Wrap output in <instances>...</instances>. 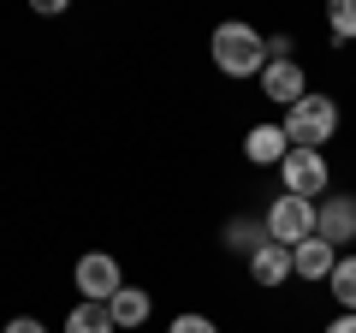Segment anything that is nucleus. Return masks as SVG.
<instances>
[{"label": "nucleus", "mask_w": 356, "mask_h": 333, "mask_svg": "<svg viewBox=\"0 0 356 333\" xmlns=\"http://www.w3.org/2000/svg\"><path fill=\"white\" fill-rule=\"evenodd\" d=\"M208 60H214V72L232 77V84L261 77V65H267V36H261L255 24H243V18H226V24H214V36H208Z\"/></svg>", "instance_id": "nucleus-1"}, {"label": "nucleus", "mask_w": 356, "mask_h": 333, "mask_svg": "<svg viewBox=\"0 0 356 333\" xmlns=\"http://www.w3.org/2000/svg\"><path fill=\"white\" fill-rule=\"evenodd\" d=\"M280 125H285V143H291V149H321L327 155V143L339 137V125H344V107H339V95L309 90L303 102H291L280 114Z\"/></svg>", "instance_id": "nucleus-2"}, {"label": "nucleus", "mask_w": 356, "mask_h": 333, "mask_svg": "<svg viewBox=\"0 0 356 333\" xmlns=\"http://www.w3.org/2000/svg\"><path fill=\"white\" fill-rule=\"evenodd\" d=\"M280 185L285 196H303V203H321V196L332 191V161L321 149H291L280 161Z\"/></svg>", "instance_id": "nucleus-3"}, {"label": "nucleus", "mask_w": 356, "mask_h": 333, "mask_svg": "<svg viewBox=\"0 0 356 333\" xmlns=\"http://www.w3.org/2000/svg\"><path fill=\"white\" fill-rule=\"evenodd\" d=\"M261 226L273 244H285V250H297V244L315 238V203H303V196H273V203L261 208Z\"/></svg>", "instance_id": "nucleus-4"}, {"label": "nucleus", "mask_w": 356, "mask_h": 333, "mask_svg": "<svg viewBox=\"0 0 356 333\" xmlns=\"http://www.w3.org/2000/svg\"><path fill=\"white\" fill-rule=\"evenodd\" d=\"M72 286L83 304H107V297L125 286V268H119L113 250H83V256L72 262Z\"/></svg>", "instance_id": "nucleus-5"}, {"label": "nucleus", "mask_w": 356, "mask_h": 333, "mask_svg": "<svg viewBox=\"0 0 356 333\" xmlns=\"http://www.w3.org/2000/svg\"><path fill=\"white\" fill-rule=\"evenodd\" d=\"M315 238L332 244L339 256L356 244V191H327L315 203Z\"/></svg>", "instance_id": "nucleus-6"}, {"label": "nucleus", "mask_w": 356, "mask_h": 333, "mask_svg": "<svg viewBox=\"0 0 356 333\" xmlns=\"http://www.w3.org/2000/svg\"><path fill=\"white\" fill-rule=\"evenodd\" d=\"M255 84H261V102H273L280 114H285L291 102H303V95H309V72H303V60H267Z\"/></svg>", "instance_id": "nucleus-7"}, {"label": "nucleus", "mask_w": 356, "mask_h": 333, "mask_svg": "<svg viewBox=\"0 0 356 333\" xmlns=\"http://www.w3.org/2000/svg\"><path fill=\"white\" fill-rule=\"evenodd\" d=\"M285 155H291V143H285L280 119H261V125L243 131V161H250V166H280Z\"/></svg>", "instance_id": "nucleus-8"}, {"label": "nucleus", "mask_w": 356, "mask_h": 333, "mask_svg": "<svg viewBox=\"0 0 356 333\" xmlns=\"http://www.w3.org/2000/svg\"><path fill=\"white\" fill-rule=\"evenodd\" d=\"M243 274H250V286H261V292H280V286L291 280V250L267 238L261 250H255V256L243 262Z\"/></svg>", "instance_id": "nucleus-9"}, {"label": "nucleus", "mask_w": 356, "mask_h": 333, "mask_svg": "<svg viewBox=\"0 0 356 333\" xmlns=\"http://www.w3.org/2000/svg\"><path fill=\"white\" fill-rule=\"evenodd\" d=\"M332 268H339V250L321 244V238H309V244H297V250H291V280H303V286H327Z\"/></svg>", "instance_id": "nucleus-10"}, {"label": "nucleus", "mask_w": 356, "mask_h": 333, "mask_svg": "<svg viewBox=\"0 0 356 333\" xmlns=\"http://www.w3.org/2000/svg\"><path fill=\"white\" fill-rule=\"evenodd\" d=\"M107 316H113V327H119V333H137L143 321L154 316V297H149V286H119V292L107 297Z\"/></svg>", "instance_id": "nucleus-11"}, {"label": "nucleus", "mask_w": 356, "mask_h": 333, "mask_svg": "<svg viewBox=\"0 0 356 333\" xmlns=\"http://www.w3.org/2000/svg\"><path fill=\"white\" fill-rule=\"evenodd\" d=\"M220 244H226V256H243V262H250L255 250L267 244V226H261V215H232L226 226H220Z\"/></svg>", "instance_id": "nucleus-12"}, {"label": "nucleus", "mask_w": 356, "mask_h": 333, "mask_svg": "<svg viewBox=\"0 0 356 333\" xmlns=\"http://www.w3.org/2000/svg\"><path fill=\"white\" fill-rule=\"evenodd\" d=\"M60 333H119V327H113V316H107V304H83V297H77V304L65 309Z\"/></svg>", "instance_id": "nucleus-13"}, {"label": "nucleus", "mask_w": 356, "mask_h": 333, "mask_svg": "<svg viewBox=\"0 0 356 333\" xmlns=\"http://www.w3.org/2000/svg\"><path fill=\"white\" fill-rule=\"evenodd\" d=\"M327 292H332V304H339L344 316H356V250H344V256H339V268H332Z\"/></svg>", "instance_id": "nucleus-14"}, {"label": "nucleus", "mask_w": 356, "mask_h": 333, "mask_svg": "<svg viewBox=\"0 0 356 333\" xmlns=\"http://www.w3.org/2000/svg\"><path fill=\"white\" fill-rule=\"evenodd\" d=\"M327 30H332V42H356V0H332L327 6Z\"/></svg>", "instance_id": "nucleus-15"}, {"label": "nucleus", "mask_w": 356, "mask_h": 333, "mask_svg": "<svg viewBox=\"0 0 356 333\" xmlns=\"http://www.w3.org/2000/svg\"><path fill=\"white\" fill-rule=\"evenodd\" d=\"M166 333H220V321L202 316V309H178V316L166 321Z\"/></svg>", "instance_id": "nucleus-16"}, {"label": "nucleus", "mask_w": 356, "mask_h": 333, "mask_svg": "<svg viewBox=\"0 0 356 333\" xmlns=\"http://www.w3.org/2000/svg\"><path fill=\"white\" fill-rule=\"evenodd\" d=\"M0 333H54V327H48L42 316H13V321H6Z\"/></svg>", "instance_id": "nucleus-17"}, {"label": "nucleus", "mask_w": 356, "mask_h": 333, "mask_svg": "<svg viewBox=\"0 0 356 333\" xmlns=\"http://www.w3.org/2000/svg\"><path fill=\"white\" fill-rule=\"evenodd\" d=\"M321 333H356V316H344V309H339V316H332Z\"/></svg>", "instance_id": "nucleus-18"}]
</instances>
